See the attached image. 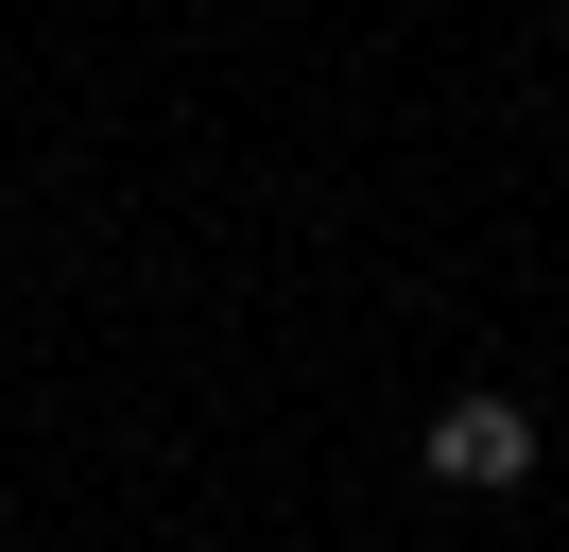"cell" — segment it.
<instances>
[{
	"label": "cell",
	"mask_w": 569,
	"mask_h": 552,
	"mask_svg": "<svg viewBox=\"0 0 569 552\" xmlns=\"http://www.w3.org/2000/svg\"><path fill=\"white\" fill-rule=\"evenodd\" d=\"M535 466V414L518 397H449L431 414V483H518Z\"/></svg>",
	"instance_id": "6da1fadb"
}]
</instances>
